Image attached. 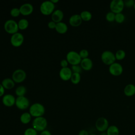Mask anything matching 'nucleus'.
Masks as SVG:
<instances>
[{
    "label": "nucleus",
    "instance_id": "nucleus-1",
    "mask_svg": "<svg viewBox=\"0 0 135 135\" xmlns=\"http://www.w3.org/2000/svg\"><path fill=\"white\" fill-rule=\"evenodd\" d=\"M45 107L40 103H34L32 104L29 108V113L32 117L37 118L43 117L45 113Z\"/></svg>",
    "mask_w": 135,
    "mask_h": 135
},
{
    "label": "nucleus",
    "instance_id": "nucleus-2",
    "mask_svg": "<svg viewBox=\"0 0 135 135\" xmlns=\"http://www.w3.org/2000/svg\"><path fill=\"white\" fill-rule=\"evenodd\" d=\"M32 128L37 131H43L47 126V121L43 117L35 118L32 121Z\"/></svg>",
    "mask_w": 135,
    "mask_h": 135
},
{
    "label": "nucleus",
    "instance_id": "nucleus-3",
    "mask_svg": "<svg viewBox=\"0 0 135 135\" xmlns=\"http://www.w3.org/2000/svg\"><path fill=\"white\" fill-rule=\"evenodd\" d=\"M55 4L51 1H45L43 2L40 7L41 13L44 15L52 14L54 11Z\"/></svg>",
    "mask_w": 135,
    "mask_h": 135
},
{
    "label": "nucleus",
    "instance_id": "nucleus-4",
    "mask_svg": "<svg viewBox=\"0 0 135 135\" xmlns=\"http://www.w3.org/2000/svg\"><path fill=\"white\" fill-rule=\"evenodd\" d=\"M4 28L7 33L12 35L18 32V30H19L17 22L12 19L8 20L5 22Z\"/></svg>",
    "mask_w": 135,
    "mask_h": 135
},
{
    "label": "nucleus",
    "instance_id": "nucleus-5",
    "mask_svg": "<svg viewBox=\"0 0 135 135\" xmlns=\"http://www.w3.org/2000/svg\"><path fill=\"white\" fill-rule=\"evenodd\" d=\"M66 59L68 63L72 65L80 64L82 60L79 53L75 51H70L66 54Z\"/></svg>",
    "mask_w": 135,
    "mask_h": 135
},
{
    "label": "nucleus",
    "instance_id": "nucleus-6",
    "mask_svg": "<svg viewBox=\"0 0 135 135\" xmlns=\"http://www.w3.org/2000/svg\"><path fill=\"white\" fill-rule=\"evenodd\" d=\"M109 126L108 119L103 117L98 118L95 122V129L100 133L105 132Z\"/></svg>",
    "mask_w": 135,
    "mask_h": 135
},
{
    "label": "nucleus",
    "instance_id": "nucleus-7",
    "mask_svg": "<svg viewBox=\"0 0 135 135\" xmlns=\"http://www.w3.org/2000/svg\"><path fill=\"white\" fill-rule=\"evenodd\" d=\"M101 59L102 62L108 65H110L115 62V54L111 51L107 50L102 52L101 55Z\"/></svg>",
    "mask_w": 135,
    "mask_h": 135
},
{
    "label": "nucleus",
    "instance_id": "nucleus-8",
    "mask_svg": "<svg viewBox=\"0 0 135 135\" xmlns=\"http://www.w3.org/2000/svg\"><path fill=\"white\" fill-rule=\"evenodd\" d=\"M124 5L122 0H112L110 4L111 12L114 14L121 13L124 8Z\"/></svg>",
    "mask_w": 135,
    "mask_h": 135
},
{
    "label": "nucleus",
    "instance_id": "nucleus-9",
    "mask_svg": "<svg viewBox=\"0 0 135 135\" xmlns=\"http://www.w3.org/2000/svg\"><path fill=\"white\" fill-rule=\"evenodd\" d=\"M26 78L25 71L22 69H17L15 70L12 75V79L15 83H21L23 82Z\"/></svg>",
    "mask_w": 135,
    "mask_h": 135
},
{
    "label": "nucleus",
    "instance_id": "nucleus-10",
    "mask_svg": "<svg viewBox=\"0 0 135 135\" xmlns=\"http://www.w3.org/2000/svg\"><path fill=\"white\" fill-rule=\"evenodd\" d=\"M24 40L23 35L20 32H17L12 35L10 42L13 46L17 47L22 45L24 42Z\"/></svg>",
    "mask_w": 135,
    "mask_h": 135
},
{
    "label": "nucleus",
    "instance_id": "nucleus-11",
    "mask_svg": "<svg viewBox=\"0 0 135 135\" xmlns=\"http://www.w3.org/2000/svg\"><path fill=\"white\" fill-rule=\"evenodd\" d=\"M30 101L25 96L17 97L16 98L15 105L16 107L22 110H25L30 106Z\"/></svg>",
    "mask_w": 135,
    "mask_h": 135
},
{
    "label": "nucleus",
    "instance_id": "nucleus-12",
    "mask_svg": "<svg viewBox=\"0 0 135 135\" xmlns=\"http://www.w3.org/2000/svg\"><path fill=\"white\" fill-rule=\"evenodd\" d=\"M123 67L119 63L114 62L109 66V71L110 73L114 76L120 75L123 72Z\"/></svg>",
    "mask_w": 135,
    "mask_h": 135
},
{
    "label": "nucleus",
    "instance_id": "nucleus-13",
    "mask_svg": "<svg viewBox=\"0 0 135 135\" xmlns=\"http://www.w3.org/2000/svg\"><path fill=\"white\" fill-rule=\"evenodd\" d=\"M3 104L7 107H11L15 104L16 98L15 97L11 94H6L2 98Z\"/></svg>",
    "mask_w": 135,
    "mask_h": 135
},
{
    "label": "nucleus",
    "instance_id": "nucleus-14",
    "mask_svg": "<svg viewBox=\"0 0 135 135\" xmlns=\"http://www.w3.org/2000/svg\"><path fill=\"white\" fill-rule=\"evenodd\" d=\"M72 73L73 72L70 68H63L60 69L59 71V76L62 80L66 81L70 80Z\"/></svg>",
    "mask_w": 135,
    "mask_h": 135
},
{
    "label": "nucleus",
    "instance_id": "nucleus-15",
    "mask_svg": "<svg viewBox=\"0 0 135 135\" xmlns=\"http://www.w3.org/2000/svg\"><path fill=\"white\" fill-rule=\"evenodd\" d=\"M21 14L26 16L31 14L33 11L34 8L33 5L29 3L23 4L19 8Z\"/></svg>",
    "mask_w": 135,
    "mask_h": 135
},
{
    "label": "nucleus",
    "instance_id": "nucleus-16",
    "mask_svg": "<svg viewBox=\"0 0 135 135\" xmlns=\"http://www.w3.org/2000/svg\"><path fill=\"white\" fill-rule=\"evenodd\" d=\"M69 22L71 26L73 27H78L81 24L82 22V20L80 14H75L70 16Z\"/></svg>",
    "mask_w": 135,
    "mask_h": 135
},
{
    "label": "nucleus",
    "instance_id": "nucleus-17",
    "mask_svg": "<svg viewBox=\"0 0 135 135\" xmlns=\"http://www.w3.org/2000/svg\"><path fill=\"white\" fill-rule=\"evenodd\" d=\"M64 17V13L63 11L60 9L54 10L51 14V20L56 23L62 22Z\"/></svg>",
    "mask_w": 135,
    "mask_h": 135
},
{
    "label": "nucleus",
    "instance_id": "nucleus-18",
    "mask_svg": "<svg viewBox=\"0 0 135 135\" xmlns=\"http://www.w3.org/2000/svg\"><path fill=\"white\" fill-rule=\"evenodd\" d=\"M80 65L83 70L85 71L90 70L93 67V62L90 58L82 59L80 62Z\"/></svg>",
    "mask_w": 135,
    "mask_h": 135
},
{
    "label": "nucleus",
    "instance_id": "nucleus-19",
    "mask_svg": "<svg viewBox=\"0 0 135 135\" xmlns=\"http://www.w3.org/2000/svg\"><path fill=\"white\" fill-rule=\"evenodd\" d=\"M1 84L3 86L5 89L11 90L15 86V82L11 78H5L3 79L2 81Z\"/></svg>",
    "mask_w": 135,
    "mask_h": 135
},
{
    "label": "nucleus",
    "instance_id": "nucleus-20",
    "mask_svg": "<svg viewBox=\"0 0 135 135\" xmlns=\"http://www.w3.org/2000/svg\"><path fill=\"white\" fill-rule=\"evenodd\" d=\"M55 30L57 33L60 34H64L67 32L68 27L66 23L63 22H60L56 23Z\"/></svg>",
    "mask_w": 135,
    "mask_h": 135
},
{
    "label": "nucleus",
    "instance_id": "nucleus-21",
    "mask_svg": "<svg viewBox=\"0 0 135 135\" xmlns=\"http://www.w3.org/2000/svg\"><path fill=\"white\" fill-rule=\"evenodd\" d=\"M124 93L127 97H131L135 94V85L128 84L124 88Z\"/></svg>",
    "mask_w": 135,
    "mask_h": 135
},
{
    "label": "nucleus",
    "instance_id": "nucleus-22",
    "mask_svg": "<svg viewBox=\"0 0 135 135\" xmlns=\"http://www.w3.org/2000/svg\"><path fill=\"white\" fill-rule=\"evenodd\" d=\"M107 135H119L120 130L115 125H110L105 131Z\"/></svg>",
    "mask_w": 135,
    "mask_h": 135
},
{
    "label": "nucleus",
    "instance_id": "nucleus-23",
    "mask_svg": "<svg viewBox=\"0 0 135 135\" xmlns=\"http://www.w3.org/2000/svg\"><path fill=\"white\" fill-rule=\"evenodd\" d=\"M32 115L29 112H24L20 116V121L23 124H27L31 121Z\"/></svg>",
    "mask_w": 135,
    "mask_h": 135
},
{
    "label": "nucleus",
    "instance_id": "nucleus-24",
    "mask_svg": "<svg viewBox=\"0 0 135 135\" xmlns=\"http://www.w3.org/2000/svg\"><path fill=\"white\" fill-rule=\"evenodd\" d=\"M18 28L21 30H24L26 29L29 25L28 21L26 18H21L17 22Z\"/></svg>",
    "mask_w": 135,
    "mask_h": 135
},
{
    "label": "nucleus",
    "instance_id": "nucleus-25",
    "mask_svg": "<svg viewBox=\"0 0 135 135\" xmlns=\"http://www.w3.org/2000/svg\"><path fill=\"white\" fill-rule=\"evenodd\" d=\"M27 91L26 88L23 85H20L17 86L15 91V93L17 97L24 96Z\"/></svg>",
    "mask_w": 135,
    "mask_h": 135
},
{
    "label": "nucleus",
    "instance_id": "nucleus-26",
    "mask_svg": "<svg viewBox=\"0 0 135 135\" xmlns=\"http://www.w3.org/2000/svg\"><path fill=\"white\" fill-rule=\"evenodd\" d=\"M82 21H89L92 18V14L88 11H83L80 14Z\"/></svg>",
    "mask_w": 135,
    "mask_h": 135
},
{
    "label": "nucleus",
    "instance_id": "nucleus-27",
    "mask_svg": "<svg viewBox=\"0 0 135 135\" xmlns=\"http://www.w3.org/2000/svg\"><path fill=\"white\" fill-rule=\"evenodd\" d=\"M70 80L74 84H78L81 80V75L78 73H72Z\"/></svg>",
    "mask_w": 135,
    "mask_h": 135
},
{
    "label": "nucleus",
    "instance_id": "nucleus-28",
    "mask_svg": "<svg viewBox=\"0 0 135 135\" xmlns=\"http://www.w3.org/2000/svg\"><path fill=\"white\" fill-rule=\"evenodd\" d=\"M115 59L119 61L122 60L126 57V52L123 50H118L115 53Z\"/></svg>",
    "mask_w": 135,
    "mask_h": 135
},
{
    "label": "nucleus",
    "instance_id": "nucleus-29",
    "mask_svg": "<svg viewBox=\"0 0 135 135\" xmlns=\"http://www.w3.org/2000/svg\"><path fill=\"white\" fill-rule=\"evenodd\" d=\"M125 20V16L122 13L115 14V21L118 23H122Z\"/></svg>",
    "mask_w": 135,
    "mask_h": 135
},
{
    "label": "nucleus",
    "instance_id": "nucleus-30",
    "mask_svg": "<svg viewBox=\"0 0 135 135\" xmlns=\"http://www.w3.org/2000/svg\"><path fill=\"white\" fill-rule=\"evenodd\" d=\"M115 14L112 12H109L105 15V18L107 21L109 22H112L115 20Z\"/></svg>",
    "mask_w": 135,
    "mask_h": 135
},
{
    "label": "nucleus",
    "instance_id": "nucleus-31",
    "mask_svg": "<svg viewBox=\"0 0 135 135\" xmlns=\"http://www.w3.org/2000/svg\"><path fill=\"white\" fill-rule=\"evenodd\" d=\"M10 14L12 16H13L14 17H18L21 14L19 8L14 7V8H12L10 11Z\"/></svg>",
    "mask_w": 135,
    "mask_h": 135
},
{
    "label": "nucleus",
    "instance_id": "nucleus-32",
    "mask_svg": "<svg viewBox=\"0 0 135 135\" xmlns=\"http://www.w3.org/2000/svg\"><path fill=\"white\" fill-rule=\"evenodd\" d=\"M24 135H37V133L34 128H28L25 130Z\"/></svg>",
    "mask_w": 135,
    "mask_h": 135
},
{
    "label": "nucleus",
    "instance_id": "nucleus-33",
    "mask_svg": "<svg viewBox=\"0 0 135 135\" xmlns=\"http://www.w3.org/2000/svg\"><path fill=\"white\" fill-rule=\"evenodd\" d=\"M71 70L73 73H81L82 71V68H81V65H74L71 66Z\"/></svg>",
    "mask_w": 135,
    "mask_h": 135
},
{
    "label": "nucleus",
    "instance_id": "nucleus-34",
    "mask_svg": "<svg viewBox=\"0 0 135 135\" xmlns=\"http://www.w3.org/2000/svg\"><path fill=\"white\" fill-rule=\"evenodd\" d=\"M79 54L82 59L88 58L89 56V53L88 51L86 49H82V50H80Z\"/></svg>",
    "mask_w": 135,
    "mask_h": 135
},
{
    "label": "nucleus",
    "instance_id": "nucleus-35",
    "mask_svg": "<svg viewBox=\"0 0 135 135\" xmlns=\"http://www.w3.org/2000/svg\"><path fill=\"white\" fill-rule=\"evenodd\" d=\"M124 2V5L125 6L128 7H130L133 6L135 2L133 0H126L123 1Z\"/></svg>",
    "mask_w": 135,
    "mask_h": 135
},
{
    "label": "nucleus",
    "instance_id": "nucleus-36",
    "mask_svg": "<svg viewBox=\"0 0 135 135\" xmlns=\"http://www.w3.org/2000/svg\"><path fill=\"white\" fill-rule=\"evenodd\" d=\"M68 64H69V63H68V61L66 60V59H63L60 62V65L61 66L62 68L68 67Z\"/></svg>",
    "mask_w": 135,
    "mask_h": 135
},
{
    "label": "nucleus",
    "instance_id": "nucleus-37",
    "mask_svg": "<svg viewBox=\"0 0 135 135\" xmlns=\"http://www.w3.org/2000/svg\"><path fill=\"white\" fill-rule=\"evenodd\" d=\"M56 23L55 22L52 21V20L51 21H50L47 24L48 27L51 29H55V27H56Z\"/></svg>",
    "mask_w": 135,
    "mask_h": 135
},
{
    "label": "nucleus",
    "instance_id": "nucleus-38",
    "mask_svg": "<svg viewBox=\"0 0 135 135\" xmlns=\"http://www.w3.org/2000/svg\"><path fill=\"white\" fill-rule=\"evenodd\" d=\"M89 132L85 129H82L78 133V135H89Z\"/></svg>",
    "mask_w": 135,
    "mask_h": 135
},
{
    "label": "nucleus",
    "instance_id": "nucleus-39",
    "mask_svg": "<svg viewBox=\"0 0 135 135\" xmlns=\"http://www.w3.org/2000/svg\"><path fill=\"white\" fill-rule=\"evenodd\" d=\"M5 92V89L1 83H0V97L3 96Z\"/></svg>",
    "mask_w": 135,
    "mask_h": 135
},
{
    "label": "nucleus",
    "instance_id": "nucleus-40",
    "mask_svg": "<svg viewBox=\"0 0 135 135\" xmlns=\"http://www.w3.org/2000/svg\"><path fill=\"white\" fill-rule=\"evenodd\" d=\"M40 135H52V134L49 130H45L41 132Z\"/></svg>",
    "mask_w": 135,
    "mask_h": 135
},
{
    "label": "nucleus",
    "instance_id": "nucleus-41",
    "mask_svg": "<svg viewBox=\"0 0 135 135\" xmlns=\"http://www.w3.org/2000/svg\"><path fill=\"white\" fill-rule=\"evenodd\" d=\"M51 1L53 3V4H56L57 2H59V0H51Z\"/></svg>",
    "mask_w": 135,
    "mask_h": 135
},
{
    "label": "nucleus",
    "instance_id": "nucleus-42",
    "mask_svg": "<svg viewBox=\"0 0 135 135\" xmlns=\"http://www.w3.org/2000/svg\"><path fill=\"white\" fill-rule=\"evenodd\" d=\"M99 135H107V134L106 132H101Z\"/></svg>",
    "mask_w": 135,
    "mask_h": 135
},
{
    "label": "nucleus",
    "instance_id": "nucleus-43",
    "mask_svg": "<svg viewBox=\"0 0 135 135\" xmlns=\"http://www.w3.org/2000/svg\"><path fill=\"white\" fill-rule=\"evenodd\" d=\"M89 135H97V134H96L95 133H91V134H90Z\"/></svg>",
    "mask_w": 135,
    "mask_h": 135
},
{
    "label": "nucleus",
    "instance_id": "nucleus-44",
    "mask_svg": "<svg viewBox=\"0 0 135 135\" xmlns=\"http://www.w3.org/2000/svg\"><path fill=\"white\" fill-rule=\"evenodd\" d=\"M133 8H134V9L135 10V3H134V5H133Z\"/></svg>",
    "mask_w": 135,
    "mask_h": 135
}]
</instances>
